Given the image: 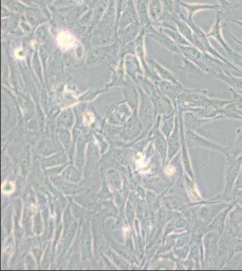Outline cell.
I'll list each match as a JSON object with an SVG mask.
<instances>
[{
  "label": "cell",
  "instance_id": "obj_1",
  "mask_svg": "<svg viewBox=\"0 0 242 271\" xmlns=\"http://www.w3.org/2000/svg\"><path fill=\"white\" fill-rule=\"evenodd\" d=\"M226 157L225 183L224 189L218 196L220 202H233V191L241 166L242 156Z\"/></svg>",
  "mask_w": 242,
  "mask_h": 271
},
{
  "label": "cell",
  "instance_id": "obj_2",
  "mask_svg": "<svg viewBox=\"0 0 242 271\" xmlns=\"http://www.w3.org/2000/svg\"><path fill=\"white\" fill-rule=\"evenodd\" d=\"M221 234L217 232H212L207 234L205 238V248H206V257L210 268H220L219 261V249Z\"/></svg>",
  "mask_w": 242,
  "mask_h": 271
},
{
  "label": "cell",
  "instance_id": "obj_3",
  "mask_svg": "<svg viewBox=\"0 0 242 271\" xmlns=\"http://www.w3.org/2000/svg\"><path fill=\"white\" fill-rule=\"evenodd\" d=\"M223 18H224V11H223V9H221L216 10V20H215V24H214L212 31L207 34V37L208 38H214L216 40L217 42L221 43V47H223V49L225 50L227 56L229 57V55H232L234 50L226 42L225 40L223 38V36H222L221 28L223 26V25H222Z\"/></svg>",
  "mask_w": 242,
  "mask_h": 271
},
{
  "label": "cell",
  "instance_id": "obj_4",
  "mask_svg": "<svg viewBox=\"0 0 242 271\" xmlns=\"http://www.w3.org/2000/svg\"><path fill=\"white\" fill-rule=\"evenodd\" d=\"M188 140L191 146L193 147H203V148H207V149H213L221 152L224 156H228V147L221 146V144H218L213 141H210L208 140H205L204 138H202L200 136L196 135L195 133H188Z\"/></svg>",
  "mask_w": 242,
  "mask_h": 271
},
{
  "label": "cell",
  "instance_id": "obj_5",
  "mask_svg": "<svg viewBox=\"0 0 242 271\" xmlns=\"http://www.w3.org/2000/svg\"><path fill=\"white\" fill-rule=\"evenodd\" d=\"M240 223H242V206L235 203V205L230 210L227 216L224 233L230 234L231 232Z\"/></svg>",
  "mask_w": 242,
  "mask_h": 271
},
{
  "label": "cell",
  "instance_id": "obj_6",
  "mask_svg": "<svg viewBox=\"0 0 242 271\" xmlns=\"http://www.w3.org/2000/svg\"><path fill=\"white\" fill-rule=\"evenodd\" d=\"M235 205V202H230L228 204V206L225 209H223V211H221V212H219V214L217 215L216 218L214 219L213 221V223L211 224V230L213 232H217V233H220L221 235L224 233V230H225L226 220H227V216L229 214V212H230V210L233 208Z\"/></svg>",
  "mask_w": 242,
  "mask_h": 271
},
{
  "label": "cell",
  "instance_id": "obj_7",
  "mask_svg": "<svg viewBox=\"0 0 242 271\" xmlns=\"http://www.w3.org/2000/svg\"><path fill=\"white\" fill-rule=\"evenodd\" d=\"M180 4L188 11V18L184 21H192V16L201 10H219L222 9L220 5L185 4L183 2H180Z\"/></svg>",
  "mask_w": 242,
  "mask_h": 271
},
{
  "label": "cell",
  "instance_id": "obj_8",
  "mask_svg": "<svg viewBox=\"0 0 242 271\" xmlns=\"http://www.w3.org/2000/svg\"><path fill=\"white\" fill-rule=\"evenodd\" d=\"M228 156L232 157L242 156V129L238 130L236 140L228 147Z\"/></svg>",
  "mask_w": 242,
  "mask_h": 271
},
{
  "label": "cell",
  "instance_id": "obj_9",
  "mask_svg": "<svg viewBox=\"0 0 242 271\" xmlns=\"http://www.w3.org/2000/svg\"><path fill=\"white\" fill-rule=\"evenodd\" d=\"M74 38L72 37V35L68 34V33H65L63 32L59 34L58 36V42H59L60 46L63 47V48H70V47H73L74 44Z\"/></svg>",
  "mask_w": 242,
  "mask_h": 271
},
{
  "label": "cell",
  "instance_id": "obj_10",
  "mask_svg": "<svg viewBox=\"0 0 242 271\" xmlns=\"http://www.w3.org/2000/svg\"><path fill=\"white\" fill-rule=\"evenodd\" d=\"M229 92L232 94V99H231V102L233 103L234 106L236 107L238 110H242V94L241 93H238L236 89H234L233 88L229 87Z\"/></svg>",
  "mask_w": 242,
  "mask_h": 271
},
{
  "label": "cell",
  "instance_id": "obj_11",
  "mask_svg": "<svg viewBox=\"0 0 242 271\" xmlns=\"http://www.w3.org/2000/svg\"><path fill=\"white\" fill-rule=\"evenodd\" d=\"M227 59L230 61L237 67L242 68V55L238 54L237 52L234 51L232 55H229Z\"/></svg>",
  "mask_w": 242,
  "mask_h": 271
},
{
  "label": "cell",
  "instance_id": "obj_12",
  "mask_svg": "<svg viewBox=\"0 0 242 271\" xmlns=\"http://www.w3.org/2000/svg\"><path fill=\"white\" fill-rule=\"evenodd\" d=\"M227 69L229 70V72L234 75V76L240 77L242 78V68L237 67L233 64L231 65H227Z\"/></svg>",
  "mask_w": 242,
  "mask_h": 271
},
{
  "label": "cell",
  "instance_id": "obj_13",
  "mask_svg": "<svg viewBox=\"0 0 242 271\" xmlns=\"http://www.w3.org/2000/svg\"><path fill=\"white\" fill-rule=\"evenodd\" d=\"M14 189H15V187H14L13 184L9 181H6V182L3 183L2 185V192L4 194H10L13 192Z\"/></svg>",
  "mask_w": 242,
  "mask_h": 271
},
{
  "label": "cell",
  "instance_id": "obj_14",
  "mask_svg": "<svg viewBox=\"0 0 242 271\" xmlns=\"http://www.w3.org/2000/svg\"><path fill=\"white\" fill-rule=\"evenodd\" d=\"M242 187V163L241 166H240V170H239V174H238V178H237V181L235 184V187L234 189H238V188H241Z\"/></svg>",
  "mask_w": 242,
  "mask_h": 271
},
{
  "label": "cell",
  "instance_id": "obj_15",
  "mask_svg": "<svg viewBox=\"0 0 242 271\" xmlns=\"http://www.w3.org/2000/svg\"><path fill=\"white\" fill-rule=\"evenodd\" d=\"M217 1L219 2V5H220L221 8H222V9H224V10L228 9L229 6L232 5V3H231L230 1H229V0H217Z\"/></svg>",
  "mask_w": 242,
  "mask_h": 271
},
{
  "label": "cell",
  "instance_id": "obj_16",
  "mask_svg": "<svg viewBox=\"0 0 242 271\" xmlns=\"http://www.w3.org/2000/svg\"><path fill=\"white\" fill-rule=\"evenodd\" d=\"M93 115L90 114V113H86V114L84 115V122H85L87 125L91 124V123L93 122Z\"/></svg>",
  "mask_w": 242,
  "mask_h": 271
},
{
  "label": "cell",
  "instance_id": "obj_17",
  "mask_svg": "<svg viewBox=\"0 0 242 271\" xmlns=\"http://www.w3.org/2000/svg\"><path fill=\"white\" fill-rule=\"evenodd\" d=\"M166 173L169 175H172L175 173V168H174L173 165H168L166 168Z\"/></svg>",
  "mask_w": 242,
  "mask_h": 271
},
{
  "label": "cell",
  "instance_id": "obj_18",
  "mask_svg": "<svg viewBox=\"0 0 242 271\" xmlns=\"http://www.w3.org/2000/svg\"><path fill=\"white\" fill-rule=\"evenodd\" d=\"M226 21L231 22V23H234V24H236V25H238V26L242 27V21L238 20V19H236V18H228V19H226L225 22Z\"/></svg>",
  "mask_w": 242,
  "mask_h": 271
},
{
  "label": "cell",
  "instance_id": "obj_19",
  "mask_svg": "<svg viewBox=\"0 0 242 271\" xmlns=\"http://www.w3.org/2000/svg\"><path fill=\"white\" fill-rule=\"evenodd\" d=\"M229 37H230V39H232L233 41H235V42H237V43H238V44H240V46L242 47V41L238 40V39L237 38V37H236V36H235L232 33H230V32H229Z\"/></svg>",
  "mask_w": 242,
  "mask_h": 271
}]
</instances>
